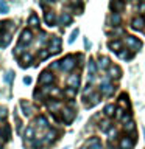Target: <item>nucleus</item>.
Instances as JSON below:
<instances>
[{
    "label": "nucleus",
    "mask_w": 145,
    "mask_h": 149,
    "mask_svg": "<svg viewBox=\"0 0 145 149\" xmlns=\"http://www.w3.org/2000/svg\"><path fill=\"white\" fill-rule=\"evenodd\" d=\"M108 47H109L114 53H119V50L122 48V42L120 40H111L109 44H108Z\"/></svg>",
    "instance_id": "18"
},
{
    "label": "nucleus",
    "mask_w": 145,
    "mask_h": 149,
    "mask_svg": "<svg viewBox=\"0 0 145 149\" xmlns=\"http://www.w3.org/2000/svg\"><path fill=\"white\" fill-rule=\"evenodd\" d=\"M41 146H42V141H41V140H34V141L31 143V148H33V149H39Z\"/></svg>",
    "instance_id": "38"
},
{
    "label": "nucleus",
    "mask_w": 145,
    "mask_h": 149,
    "mask_svg": "<svg viewBox=\"0 0 145 149\" xmlns=\"http://www.w3.org/2000/svg\"><path fill=\"white\" fill-rule=\"evenodd\" d=\"M33 137H34V129H33V126H28L25 130V140H31Z\"/></svg>",
    "instance_id": "28"
},
{
    "label": "nucleus",
    "mask_w": 145,
    "mask_h": 149,
    "mask_svg": "<svg viewBox=\"0 0 145 149\" xmlns=\"http://www.w3.org/2000/svg\"><path fill=\"white\" fill-rule=\"evenodd\" d=\"M87 144H91V149H103V146L100 144V140L98 138H91L87 141Z\"/></svg>",
    "instance_id": "23"
},
{
    "label": "nucleus",
    "mask_w": 145,
    "mask_h": 149,
    "mask_svg": "<svg viewBox=\"0 0 145 149\" xmlns=\"http://www.w3.org/2000/svg\"><path fill=\"white\" fill-rule=\"evenodd\" d=\"M98 65H100V68H109L111 67V61L106 58V56H101L100 59H98Z\"/></svg>",
    "instance_id": "19"
},
{
    "label": "nucleus",
    "mask_w": 145,
    "mask_h": 149,
    "mask_svg": "<svg viewBox=\"0 0 145 149\" xmlns=\"http://www.w3.org/2000/svg\"><path fill=\"white\" fill-rule=\"evenodd\" d=\"M75 93H77V90H75V88H72V87H67V88L64 90V95L67 96V98H73Z\"/></svg>",
    "instance_id": "34"
},
{
    "label": "nucleus",
    "mask_w": 145,
    "mask_h": 149,
    "mask_svg": "<svg viewBox=\"0 0 145 149\" xmlns=\"http://www.w3.org/2000/svg\"><path fill=\"white\" fill-rule=\"evenodd\" d=\"M36 124L39 126V127H47V126H49V121L45 120V116H37V118H36Z\"/></svg>",
    "instance_id": "26"
},
{
    "label": "nucleus",
    "mask_w": 145,
    "mask_h": 149,
    "mask_svg": "<svg viewBox=\"0 0 145 149\" xmlns=\"http://www.w3.org/2000/svg\"><path fill=\"white\" fill-rule=\"evenodd\" d=\"M115 106L114 104H108L106 107H105V110H103V112H105V115L106 116H114L115 115Z\"/></svg>",
    "instance_id": "21"
},
{
    "label": "nucleus",
    "mask_w": 145,
    "mask_h": 149,
    "mask_svg": "<svg viewBox=\"0 0 145 149\" xmlns=\"http://www.w3.org/2000/svg\"><path fill=\"white\" fill-rule=\"evenodd\" d=\"M9 40H11L9 34L3 30V28H0V47H6L9 44Z\"/></svg>",
    "instance_id": "12"
},
{
    "label": "nucleus",
    "mask_w": 145,
    "mask_h": 149,
    "mask_svg": "<svg viewBox=\"0 0 145 149\" xmlns=\"http://www.w3.org/2000/svg\"><path fill=\"white\" fill-rule=\"evenodd\" d=\"M81 149H87V148H81Z\"/></svg>",
    "instance_id": "49"
},
{
    "label": "nucleus",
    "mask_w": 145,
    "mask_h": 149,
    "mask_svg": "<svg viewBox=\"0 0 145 149\" xmlns=\"http://www.w3.org/2000/svg\"><path fill=\"white\" fill-rule=\"evenodd\" d=\"M59 67V62H53L51 64V68H58Z\"/></svg>",
    "instance_id": "47"
},
{
    "label": "nucleus",
    "mask_w": 145,
    "mask_h": 149,
    "mask_svg": "<svg viewBox=\"0 0 145 149\" xmlns=\"http://www.w3.org/2000/svg\"><path fill=\"white\" fill-rule=\"evenodd\" d=\"M9 134H11V129H9L8 124H5L3 127H2V137L6 140V138H9Z\"/></svg>",
    "instance_id": "31"
},
{
    "label": "nucleus",
    "mask_w": 145,
    "mask_h": 149,
    "mask_svg": "<svg viewBox=\"0 0 145 149\" xmlns=\"http://www.w3.org/2000/svg\"><path fill=\"white\" fill-rule=\"evenodd\" d=\"M61 116H63V121L65 124H70L75 120V110L70 109V107H64V109L61 110Z\"/></svg>",
    "instance_id": "3"
},
{
    "label": "nucleus",
    "mask_w": 145,
    "mask_h": 149,
    "mask_svg": "<svg viewBox=\"0 0 145 149\" xmlns=\"http://www.w3.org/2000/svg\"><path fill=\"white\" fill-rule=\"evenodd\" d=\"M98 101H100V96H98L97 93H92V95H91V101L87 102V106H89V107H92V106H95Z\"/></svg>",
    "instance_id": "27"
},
{
    "label": "nucleus",
    "mask_w": 145,
    "mask_h": 149,
    "mask_svg": "<svg viewBox=\"0 0 145 149\" xmlns=\"http://www.w3.org/2000/svg\"><path fill=\"white\" fill-rule=\"evenodd\" d=\"M59 23L63 26H69L70 23H72V17H70V14H67V13H63L59 16Z\"/></svg>",
    "instance_id": "14"
},
{
    "label": "nucleus",
    "mask_w": 145,
    "mask_h": 149,
    "mask_svg": "<svg viewBox=\"0 0 145 149\" xmlns=\"http://www.w3.org/2000/svg\"><path fill=\"white\" fill-rule=\"evenodd\" d=\"M55 81V76H53V73H50V72H42L41 73V76H39V84H42V86H50V84H53Z\"/></svg>",
    "instance_id": "5"
},
{
    "label": "nucleus",
    "mask_w": 145,
    "mask_h": 149,
    "mask_svg": "<svg viewBox=\"0 0 145 149\" xmlns=\"http://www.w3.org/2000/svg\"><path fill=\"white\" fill-rule=\"evenodd\" d=\"M47 107H49L51 112H55V110L59 109V102H58V101H50L49 104H47Z\"/></svg>",
    "instance_id": "33"
},
{
    "label": "nucleus",
    "mask_w": 145,
    "mask_h": 149,
    "mask_svg": "<svg viewBox=\"0 0 145 149\" xmlns=\"http://www.w3.org/2000/svg\"><path fill=\"white\" fill-rule=\"evenodd\" d=\"M28 25H31V26H37L39 25V17L36 16V14H31L30 17H28Z\"/></svg>",
    "instance_id": "24"
},
{
    "label": "nucleus",
    "mask_w": 145,
    "mask_h": 149,
    "mask_svg": "<svg viewBox=\"0 0 145 149\" xmlns=\"http://www.w3.org/2000/svg\"><path fill=\"white\" fill-rule=\"evenodd\" d=\"M100 129L103 130V132H108V130H111V123L109 121H100Z\"/></svg>",
    "instance_id": "30"
},
{
    "label": "nucleus",
    "mask_w": 145,
    "mask_h": 149,
    "mask_svg": "<svg viewBox=\"0 0 145 149\" xmlns=\"http://www.w3.org/2000/svg\"><path fill=\"white\" fill-rule=\"evenodd\" d=\"M139 11L140 13H145V3H140L139 5Z\"/></svg>",
    "instance_id": "46"
},
{
    "label": "nucleus",
    "mask_w": 145,
    "mask_h": 149,
    "mask_svg": "<svg viewBox=\"0 0 145 149\" xmlns=\"http://www.w3.org/2000/svg\"><path fill=\"white\" fill-rule=\"evenodd\" d=\"M50 54V51H45V50H41L39 51V59H47Z\"/></svg>",
    "instance_id": "37"
},
{
    "label": "nucleus",
    "mask_w": 145,
    "mask_h": 149,
    "mask_svg": "<svg viewBox=\"0 0 145 149\" xmlns=\"http://www.w3.org/2000/svg\"><path fill=\"white\" fill-rule=\"evenodd\" d=\"M45 40H47V34H45V33H41V34H39V42H41V44H44Z\"/></svg>",
    "instance_id": "44"
},
{
    "label": "nucleus",
    "mask_w": 145,
    "mask_h": 149,
    "mask_svg": "<svg viewBox=\"0 0 145 149\" xmlns=\"http://www.w3.org/2000/svg\"><path fill=\"white\" fill-rule=\"evenodd\" d=\"M120 22H122L120 14H114V13H112L111 17H109V23H111V25H112V26H119Z\"/></svg>",
    "instance_id": "17"
},
{
    "label": "nucleus",
    "mask_w": 145,
    "mask_h": 149,
    "mask_svg": "<svg viewBox=\"0 0 145 149\" xmlns=\"http://www.w3.org/2000/svg\"><path fill=\"white\" fill-rule=\"evenodd\" d=\"M56 137H58V132H56L55 129H50L49 132L45 134V143H53Z\"/></svg>",
    "instance_id": "15"
},
{
    "label": "nucleus",
    "mask_w": 145,
    "mask_h": 149,
    "mask_svg": "<svg viewBox=\"0 0 145 149\" xmlns=\"http://www.w3.org/2000/svg\"><path fill=\"white\" fill-rule=\"evenodd\" d=\"M47 90H49V88H47ZM49 92H50L51 96H58V95H59V90H58V88H50Z\"/></svg>",
    "instance_id": "42"
},
{
    "label": "nucleus",
    "mask_w": 145,
    "mask_h": 149,
    "mask_svg": "<svg viewBox=\"0 0 145 149\" xmlns=\"http://www.w3.org/2000/svg\"><path fill=\"white\" fill-rule=\"evenodd\" d=\"M109 6H111V9H112V13H114V14H119L122 9H123L125 5L122 3V2H111Z\"/></svg>",
    "instance_id": "16"
},
{
    "label": "nucleus",
    "mask_w": 145,
    "mask_h": 149,
    "mask_svg": "<svg viewBox=\"0 0 145 149\" xmlns=\"http://www.w3.org/2000/svg\"><path fill=\"white\" fill-rule=\"evenodd\" d=\"M49 50H50V53H51V54L59 53V51H61V37H58V36H51L50 45H49Z\"/></svg>",
    "instance_id": "4"
},
{
    "label": "nucleus",
    "mask_w": 145,
    "mask_h": 149,
    "mask_svg": "<svg viewBox=\"0 0 145 149\" xmlns=\"http://www.w3.org/2000/svg\"><path fill=\"white\" fill-rule=\"evenodd\" d=\"M0 137H2V134H0Z\"/></svg>",
    "instance_id": "51"
},
{
    "label": "nucleus",
    "mask_w": 145,
    "mask_h": 149,
    "mask_svg": "<svg viewBox=\"0 0 145 149\" xmlns=\"http://www.w3.org/2000/svg\"><path fill=\"white\" fill-rule=\"evenodd\" d=\"M31 61H33V56H31V54H28V53L22 54V58H20L22 67H28V65H30V62H31Z\"/></svg>",
    "instance_id": "20"
},
{
    "label": "nucleus",
    "mask_w": 145,
    "mask_h": 149,
    "mask_svg": "<svg viewBox=\"0 0 145 149\" xmlns=\"http://www.w3.org/2000/svg\"><path fill=\"white\" fill-rule=\"evenodd\" d=\"M117 56H119V58H126V56H128V51L126 50H122V51H119V53H117Z\"/></svg>",
    "instance_id": "43"
},
{
    "label": "nucleus",
    "mask_w": 145,
    "mask_h": 149,
    "mask_svg": "<svg viewBox=\"0 0 145 149\" xmlns=\"http://www.w3.org/2000/svg\"><path fill=\"white\" fill-rule=\"evenodd\" d=\"M115 116L120 120L122 116H123V110H122V109H117V110H115Z\"/></svg>",
    "instance_id": "45"
},
{
    "label": "nucleus",
    "mask_w": 145,
    "mask_h": 149,
    "mask_svg": "<svg viewBox=\"0 0 145 149\" xmlns=\"http://www.w3.org/2000/svg\"><path fill=\"white\" fill-rule=\"evenodd\" d=\"M87 68H89V74H91V78H92L94 74H95V72H97V64H95V61H94V59H89Z\"/></svg>",
    "instance_id": "22"
},
{
    "label": "nucleus",
    "mask_w": 145,
    "mask_h": 149,
    "mask_svg": "<svg viewBox=\"0 0 145 149\" xmlns=\"http://www.w3.org/2000/svg\"><path fill=\"white\" fill-rule=\"evenodd\" d=\"M67 84H69V87H72V88H77L80 87V74L77 73H73V74H70V76L67 78Z\"/></svg>",
    "instance_id": "9"
},
{
    "label": "nucleus",
    "mask_w": 145,
    "mask_h": 149,
    "mask_svg": "<svg viewBox=\"0 0 145 149\" xmlns=\"http://www.w3.org/2000/svg\"><path fill=\"white\" fill-rule=\"evenodd\" d=\"M6 115H8V110L5 109V107L0 106V120H5V118H6Z\"/></svg>",
    "instance_id": "36"
},
{
    "label": "nucleus",
    "mask_w": 145,
    "mask_h": 149,
    "mask_svg": "<svg viewBox=\"0 0 145 149\" xmlns=\"http://www.w3.org/2000/svg\"><path fill=\"white\" fill-rule=\"evenodd\" d=\"M77 34H78V30H73L72 36L69 37V44H73V42H75V39H77Z\"/></svg>",
    "instance_id": "39"
},
{
    "label": "nucleus",
    "mask_w": 145,
    "mask_h": 149,
    "mask_svg": "<svg viewBox=\"0 0 145 149\" xmlns=\"http://www.w3.org/2000/svg\"><path fill=\"white\" fill-rule=\"evenodd\" d=\"M20 107L23 109V113H25L27 116L31 115V107H30V104H28L27 101H20Z\"/></svg>",
    "instance_id": "25"
},
{
    "label": "nucleus",
    "mask_w": 145,
    "mask_h": 149,
    "mask_svg": "<svg viewBox=\"0 0 145 149\" xmlns=\"http://www.w3.org/2000/svg\"><path fill=\"white\" fill-rule=\"evenodd\" d=\"M31 40H33V33L30 30H23L22 34H20V40H19V44H20V45H28Z\"/></svg>",
    "instance_id": "7"
},
{
    "label": "nucleus",
    "mask_w": 145,
    "mask_h": 149,
    "mask_svg": "<svg viewBox=\"0 0 145 149\" xmlns=\"http://www.w3.org/2000/svg\"><path fill=\"white\" fill-rule=\"evenodd\" d=\"M119 104H122V106L125 107V109H128V107H130V102H128V96H126V95H122V96L119 98Z\"/></svg>",
    "instance_id": "29"
},
{
    "label": "nucleus",
    "mask_w": 145,
    "mask_h": 149,
    "mask_svg": "<svg viewBox=\"0 0 145 149\" xmlns=\"http://www.w3.org/2000/svg\"><path fill=\"white\" fill-rule=\"evenodd\" d=\"M19 53H20V54H25V53H23V48H22V45L20 44H19L17 47H16V48H14V54H19Z\"/></svg>",
    "instance_id": "40"
},
{
    "label": "nucleus",
    "mask_w": 145,
    "mask_h": 149,
    "mask_svg": "<svg viewBox=\"0 0 145 149\" xmlns=\"http://www.w3.org/2000/svg\"><path fill=\"white\" fill-rule=\"evenodd\" d=\"M0 146H2V143H0Z\"/></svg>",
    "instance_id": "50"
},
{
    "label": "nucleus",
    "mask_w": 145,
    "mask_h": 149,
    "mask_svg": "<svg viewBox=\"0 0 145 149\" xmlns=\"http://www.w3.org/2000/svg\"><path fill=\"white\" fill-rule=\"evenodd\" d=\"M144 25H145V19L140 17V16L139 17H134L133 22H131V26H133L134 30H142Z\"/></svg>",
    "instance_id": "13"
},
{
    "label": "nucleus",
    "mask_w": 145,
    "mask_h": 149,
    "mask_svg": "<svg viewBox=\"0 0 145 149\" xmlns=\"http://www.w3.org/2000/svg\"><path fill=\"white\" fill-rule=\"evenodd\" d=\"M75 65H77V62H75L73 56H65L63 61H59V68L63 72H70V70L75 68Z\"/></svg>",
    "instance_id": "1"
},
{
    "label": "nucleus",
    "mask_w": 145,
    "mask_h": 149,
    "mask_svg": "<svg viewBox=\"0 0 145 149\" xmlns=\"http://www.w3.org/2000/svg\"><path fill=\"white\" fill-rule=\"evenodd\" d=\"M0 13H2V14L8 13V5L5 2H2V0H0Z\"/></svg>",
    "instance_id": "35"
},
{
    "label": "nucleus",
    "mask_w": 145,
    "mask_h": 149,
    "mask_svg": "<svg viewBox=\"0 0 145 149\" xmlns=\"http://www.w3.org/2000/svg\"><path fill=\"white\" fill-rule=\"evenodd\" d=\"M100 92H101L105 96H111L112 93L115 92V87L112 86L111 82H108V81H103V82H101V86H100Z\"/></svg>",
    "instance_id": "6"
},
{
    "label": "nucleus",
    "mask_w": 145,
    "mask_h": 149,
    "mask_svg": "<svg viewBox=\"0 0 145 149\" xmlns=\"http://www.w3.org/2000/svg\"><path fill=\"white\" fill-rule=\"evenodd\" d=\"M133 146H134L133 138H130V137L120 138V141H119V149H133Z\"/></svg>",
    "instance_id": "8"
},
{
    "label": "nucleus",
    "mask_w": 145,
    "mask_h": 149,
    "mask_svg": "<svg viewBox=\"0 0 145 149\" xmlns=\"http://www.w3.org/2000/svg\"><path fill=\"white\" fill-rule=\"evenodd\" d=\"M23 82H25V84H30L31 79H30V78H25V79H23Z\"/></svg>",
    "instance_id": "48"
},
{
    "label": "nucleus",
    "mask_w": 145,
    "mask_h": 149,
    "mask_svg": "<svg viewBox=\"0 0 145 149\" xmlns=\"http://www.w3.org/2000/svg\"><path fill=\"white\" fill-rule=\"evenodd\" d=\"M44 19H45V23L49 26H55V22H56V14L53 11H47L44 14Z\"/></svg>",
    "instance_id": "11"
},
{
    "label": "nucleus",
    "mask_w": 145,
    "mask_h": 149,
    "mask_svg": "<svg viewBox=\"0 0 145 149\" xmlns=\"http://www.w3.org/2000/svg\"><path fill=\"white\" fill-rule=\"evenodd\" d=\"M123 130H125V132H131V130H134V121H126L125 126H123Z\"/></svg>",
    "instance_id": "32"
},
{
    "label": "nucleus",
    "mask_w": 145,
    "mask_h": 149,
    "mask_svg": "<svg viewBox=\"0 0 145 149\" xmlns=\"http://www.w3.org/2000/svg\"><path fill=\"white\" fill-rule=\"evenodd\" d=\"M13 78H14V73H13V72H9V73L6 74V76H5V81L11 84V82H13Z\"/></svg>",
    "instance_id": "41"
},
{
    "label": "nucleus",
    "mask_w": 145,
    "mask_h": 149,
    "mask_svg": "<svg viewBox=\"0 0 145 149\" xmlns=\"http://www.w3.org/2000/svg\"><path fill=\"white\" fill-rule=\"evenodd\" d=\"M125 44L128 45L130 50H134V51H139L140 48H142V42H140L137 37H134V36H126Z\"/></svg>",
    "instance_id": "2"
},
{
    "label": "nucleus",
    "mask_w": 145,
    "mask_h": 149,
    "mask_svg": "<svg viewBox=\"0 0 145 149\" xmlns=\"http://www.w3.org/2000/svg\"><path fill=\"white\" fill-rule=\"evenodd\" d=\"M108 74H109V78H112V79H119L122 76V70H120V67H117V65H111V67L108 68Z\"/></svg>",
    "instance_id": "10"
}]
</instances>
